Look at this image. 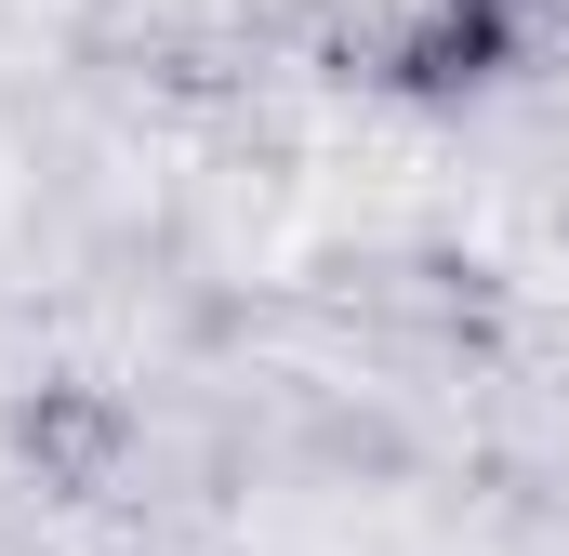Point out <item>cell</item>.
Segmentation results:
<instances>
[{
    "mask_svg": "<svg viewBox=\"0 0 569 556\" xmlns=\"http://www.w3.org/2000/svg\"><path fill=\"white\" fill-rule=\"evenodd\" d=\"M13 437H27L40 490H120V450H133V411H120V398H93V385H40Z\"/></svg>",
    "mask_w": 569,
    "mask_h": 556,
    "instance_id": "6da1fadb",
    "label": "cell"
}]
</instances>
